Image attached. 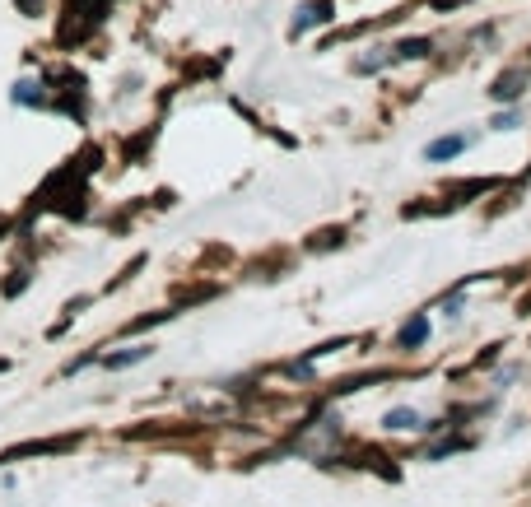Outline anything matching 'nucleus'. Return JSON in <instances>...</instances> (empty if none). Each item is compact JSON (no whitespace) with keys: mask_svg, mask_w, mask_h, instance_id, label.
Masks as SVG:
<instances>
[{"mask_svg":"<svg viewBox=\"0 0 531 507\" xmlns=\"http://www.w3.org/2000/svg\"><path fill=\"white\" fill-rule=\"evenodd\" d=\"M145 354H150V349H126V354H112L108 368H126V363H140Z\"/></svg>","mask_w":531,"mask_h":507,"instance_id":"7","label":"nucleus"},{"mask_svg":"<svg viewBox=\"0 0 531 507\" xmlns=\"http://www.w3.org/2000/svg\"><path fill=\"white\" fill-rule=\"evenodd\" d=\"M19 10H24V14H38V10H42V0H19Z\"/></svg>","mask_w":531,"mask_h":507,"instance_id":"9","label":"nucleus"},{"mask_svg":"<svg viewBox=\"0 0 531 507\" xmlns=\"http://www.w3.org/2000/svg\"><path fill=\"white\" fill-rule=\"evenodd\" d=\"M14 103L38 107V103H42V84H33V80H19V84H14Z\"/></svg>","mask_w":531,"mask_h":507,"instance_id":"3","label":"nucleus"},{"mask_svg":"<svg viewBox=\"0 0 531 507\" xmlns=\"http://www.w3.org/2000/svg\"><path fill=\"white\" fill-rule=\"evenodd\" d=\"M387 428H420V414L415 410H392L387 414Z\"/></svg>","mask_w":531,"mask_h":507,"instance_id":"6","label":"nucleus"},{"mask_svg":"<svg viewBox=\"0 0 531 507\" xmlns=\"http://www.w3.org/2000/svg\"><path fill=\"white\" fill-rule=\"evenodd\" d=\"M429 52V42H406V47H401V56H424Z\"/></svg>","mask_w":531,"mask_h":507,"instance_id":"8","label":"nucleus"},{"mask_svg":"<svg viewBox=\"0 0 531 507\" xmlns=\"http://www.w3.org/2000/svg\"><path fill=\"white\" fill-rule=\"evenodd\" d=\"M522 80H527V75H522V70H513V75H504V80L494 84L490 94H494V98H508V103H513V98L522 94Z\"/></svg>","mask_w":531,"mask_h":507,"instance_id":"2","label":"nucleus"},{"mask_svg":"<svg viewBox=\"0 0 531 507\" xmlns=\"http://www.w3.org/2000/svg\"><path fill=\"white\" fill-rule=\"evenodd\" d=\"M322 19H331V0H308L299 10V19H294V33H303V28L322 24Z\"/></svg>","mask_w":531,"mask_h":507,"instance_id":"1","label":"nucleus"},{"mask_svg":"<svg viewBox=\"0 0 531 507\" xmlns=\"http://www.w3.org/2000/svg\"><path fill=\"white\" fill-rule=\"evenodd\" d=\"M424 335H429V317H415L406 331H401V345H406V349H410V345H420Z\"/></svg>","mask_w":531,"mask_h":507,"instance_id":"5","label":"nucleus"},{"mask_svg":"<svg viewBox=\"0 0 531 507\" xmlns=\"http://www.w3.org/2000/svg\"><path fill=\"white\" fill-rule=\"evenodd\" d=\"M462 135H448V140H438V145H429V159H452V154H462Z\"/></svg>","mask_w":531,"mask_h":507,"instance_id":"4","label":"nucleus"}]
</instances>
